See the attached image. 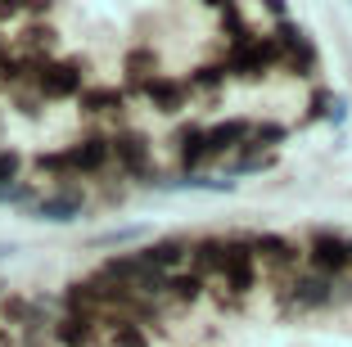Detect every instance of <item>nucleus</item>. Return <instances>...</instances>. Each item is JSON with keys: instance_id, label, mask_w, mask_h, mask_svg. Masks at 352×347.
Wrapping results in <instances>:
<instances>
[{"instance_id": "nucleus-28", "label": "nucleus", "mask_w": 352, "mask_h": 347, "mask_svg": "<svg viewBox=\"0 0 352 347\" xmlns=\"http://www.w3.org/2000/svg\"><path fill=\"white\" fill-rule=\"evenodd\" d=\"M0 347H10V338H5V334H0Z\"/></svg>"}, {"instance_id": "nucleus-14", "label": "nucleus", "mask_w": 352, "mask_h": 347, "mask_svg": "<svg viewBox=\"0 0 352 347\" xmlns=\"http://www.w3.org/2000/svg\"><path fill=\"white\" fill-rule=\"evenodd\" d=\"M140 257H145L154 271H163V276H167V271L186 257V244H176V239H158V244H145V248H140Z\"/></svg>"}, {"instance_id": "nucleus-19", "label": "nucleus", "mask_w": 352, "mask_h": 347, "mask_svg": "<svg viewBox=\"0 0 352 347\" xmlns=\"http://www.w3.org/2000/svg\"><path fill=\"white\" fill-rule=\"evenodd\" d=\"M167 293L181 298V302H195V298L204 293V276H172L167 280Z\"/></svg>"}, {"instance_id": "nucleus-27", "label": "nucleus", "mask_w": 352, "mask_h": 347, "mask_svg": "<svg viewBox=\"0 0 352 347\" xmlns=\"http://www.w3.org/2000/svg\"><path fill=\"white\" fill-rule=\"evenodd\" d=\"M50 41H54L50 27H28V45H36V50H41V45H50Z\"/></svg>"}, {"instance_id": "nucleus-10", "label": "nucleus", "mask_w": 352, "mask_h": 347, "mask_svg": "<svg viewBox=\"0 0 352 347\" xmlns=\"http://www.w3.org/2000/svg\"><path fill=\"white\" fill-rule=\"evenodd\" d=\"M140 91L154 100V109H163V113H176L181 104H186V86L181 82H172V77H149Z\"/></svg>"}, {"instance_id": "nucleus-13", "label": "nucleus", "mask_w": 352, "mask_h": 347, "mask_svg": "<svg viewBox=\"0 0 352 347\" xmlns=\"http://www.w3.org/2000/svg\"><path fill=\"white\" fill-rule=\"evenodd\" d=\"M54 338H59L63 347H91L95 320H86V316H63L59 325H54Z\"/></svg>"}, {"instance_id": "nucleus-26", "label": "nucleus", "mask_w": 352, "mask_h": 347, "mask_svg": "<svg viewBox=\"0 0 352 347\" xmlns=\"http://www.w3.org/2000/svg\"><path fill=\"white\" fill-rule=\"evenodd\" d=\"M135 235H140L135 225H131V230H109V235H100L95 244H126V239H135Z\"/></svg>"}, {"instance_id": "nucleus-9", "label": "nucleus", "mask_w": 352, "mask_h": 347, "mask_svg": "<svg viewBox=\"0 0 352 347\" xmlns=\"http://www.w3.org/2000/svg\"><path fill=\"white\" fill-rule=\"evenodd\" d=\"M330 280H325V276H302V280H294V284H289V298H294V306H325V302H330Z\"/></svg>"}, {"instance_id": "nucleus-24", "label": "nucleus", "mask_w": 352, "mask_h": 347, "mask_svg": "<svg viewBox=\"0 0 352 347\" xmlns=\"http://www.w3.org/2000/svg\"><path fill=\"white\" fill-rule=\"evenodd\" d=\"M226 82V68H217V63H208V68L195 72V86H204V91H212V86Z\"/></svg>"}, {"instance_id": "nucleus-7", "label": "nucleus", "mask_w": 352, "mask_h": 347, "mask_svg": "<svg viewBox=\"0 0 352 347\" xmlns=\"http://www.w3.org/2000/svg\"><path fill=\"white\" fill-rule=\"evenodd\" d=\"M113 158L126 167V172H135V176H140V172L149 167V144H145V135L122 131V135L113 140Z\"/></svg>"}, {"instance_id": "nucleus-8", "label": "nucleus", "mask_w": 352, "mask_h": 347, "mask_svg": "<svg viewBox=\"0 0 352 347\" xmlns=\"http://www.w3.org/2000/svg\"><path fill=\"white\" fill-rule=\"evenodd\" d=\"M109 158H113V140H100V135H91V140L73 144V172H100Z\"/></svg>"}, {"instance_id": "nucleus-25", "label": "nucleus", "mask_w": 352, "mask_h": 347, "mask_svg": "<svg viewBox=\"0 0 352 347\" xmlns=\"http://www.w3.org/2000/svg\"><path fill=\"white\" fill-rule=\"evenodd\" d=\"M14 172H19V153H14V149H0V190H10Z\"/></svg>"}, {"instance_id": "nucleus-16", "label": "nucleus", "mask_w": 352, "mask_h": 347, "mask_svg": "<svg viewBox=\"0 0 352 347\" xmlns=\"http://www.w3.org/2000/svg\"><path fill=\"white\" fill-rule=\"evenodd\" d=\"M253 253L267 257V262H276V266H289L294 257H298V253H294V244H289L285 235H258V239H253Z\"/></svg>"}, {"instance_id": "nucleus-11", "label": "nucleus", "mask_w": 352, "mask_h": 347, "mask_svg": "<svg viewBox=\"0 0 352 347\" xmlns=\"http://www.w3.org/2000/svg\"><path fill=\"white\" fill-rule=\"evenodd\" d=\"M249 135H253L249 122L230 117V122H221V126H212V131H208V153H226V149H235V144H244Z\"/></svg>"}, {"instance_id": "nucleus-1", "label": "nucleus", "mask_w": 352, "mask_h": 347, "mask_svg": "<svg viewBox=\"0 0 352 347\" xmlns=\"http://www.w3.org/2000/svg\"><path fill=\"white\" fill-rule=\"evenodd\" d=\"M280 54H285V50H280L276 36H253L249 45L230 50V63H226V68H230V72H239V77H258V72L267 68V63H276Z\"/></svg>"}, {"instance_id": "nucleus-6", "label": "nucleus", "mask_w": 352, "mask_h": 347, "mask_svg": "<svg viewBox=\"0 0 352 347\" xmlns=\"http://www.w3.org/2000/svg\"><path fill=\"white\" fill-rule=\"evenodd\" d=\"M253 244H226V284L235 289V293H249L253 289Z\"/></svg>"}, {"instance_id": "nucleus-21", "label": "nucleus", "mask_w": 352, "mask_h": 347, "mask_svg": "<svg viewBox=\"0 0 352 347\" xmlns=\"http://www.w3.org/2000/svg\"><path fill=\"white\" fill-rule=\"evenodd\" d=\"M113 347H149V343H145V334H140V325L118 320V325H113Z\"/></svg>"}, {"instance_id": "nucleus-18", "label": "nucleus", "mask_w": 352, "mask_h": 347, "mask_svg": "<svg viewBox=\"0 0 352 347\" xmlns=\"http://www.w3.org/2000/svg\"><path fill=\"white\" fill-rule=\"evenodd\" d=\"M82 109H91V113L122 109V95H118L113 86H95V91H86V95H82Z\"/></svg>"}, {"instance_id": "nucleus-22", "label": "nucleus", "mask_w": 352, "mask_h": 347, "mask_svg": "<svg viewBox=\"0 0 352 347\" xmlns=\"http://www.w3.org/2000/svg\"><path fill=\"white\" fill-rule=\"evenodd\" d=\"M280 140H285V126H280V122H262V126H253V135H249L253 149H262V144H280Z\"/></svg>"}, {"instance_id": "nucleus-15", "label": "nucleus", "mask_w": 352, "mask_h": 347, "mask_svg": "<svg viewBox=\"0 0 352 347\" xmlns=\"http://www.w3.org/2000/svg\"><path fill=\"white\" fill-rule=\"evenodd\" d=\"M208 271H226V244L221 239H199L195 244V276Z\"/></svg>"}, {"instance_id": "nucleus-4", "label": "nucleus", "mask_w": 352, "mask_h": 347, "mask_svg": "<svg viewBox=\"0 0 352 347\" xmlns=\"http://www.w3.org/2000/svg\"><path fill=\"white\" fill-rule=\"evenodd\" d=\"M32 216H36V221H54V225L77 221V216H82V194H77V190L45 194V199H36V203H32Z\"/></svg>"}, {"instance_id": "nucleus-5", "label": "nucleus", "mask_w": 352, "mask_h": 347, "mask_svg": "<svg viewBox=\"0 0 352 347\" xmlns=\"http://www.w3.org/2000/svg\"><path fill=\"white\" fill-rule=\"evenodd\" d=\"M348 262H352L348 239H339V235H316L311 239V266H316L321 276H334V271H343Z\"/></svg>"}, {"instance_id": "nucleus-17", "label": "nucleus", "mask_w": 352, "mask_h": 347, "mask_svg": "<svg viewBox=\"0 0 352 347\" xmlns=\"http://www.w3.org/2000/svg\"><path fill=\"white\" fill-rule=\"evenodd\" d=\"M176 144H181V163H186V167H199L208 158V131H199V126L181 131V135H176Z\"/></svg>"}, {"instance_id": "nucleus-29", "label": "nucleus", "mask_w": 352, "mask_h": 347, "mask_svg": "<svg viewBox=\"0 0 352 347\" xmlns=\"http://www.w3.org/2000/svg\"><path fill=\"white\" fill-rule=\"evenodd\" d=\"M348 248H352V239H348Z\"/></svg>"}, {"instance_id": "nucleus-23", "label": "nucleus", "mask_w": 352, "mask_h": 347, "mask_svg": "<svg viewBox=\"0 0 352 347\" xmlns=\"http://www.w3.org/2000/svg\"><path fill=\"white\" fill-rule=\"evenodd\" d=\"M36 167H41V172H73V149H63V153H41V158H36Z\"/></svg>"}, {"instance_id": "nucleus-12", "label": "nucleus", "mask_w": 352, "mask_h": 347, "mask_svg": "<svg viewBox=\"0 0 352 347\" xmlns=\"http://www.w3.org/2000/svg\"><path fill=\"white\" fill-rule=\"evenodd\" d=\"M63 302H68V316H86V320H95V311L104 306V298H100V289H95V284H68Z\"/></svg>"}, {"instance_id": "nucleus-20", "label": "nucleus", "mask_w": 352, "mask_h": 347, "mask_svg": "<svg viewBox=\"0 0 352 347\" xmlns=\"http://www.w3.org/2000/svg\"><path fill=\"white\" fill-rule=\"evenodd\" d=\"M158 68V59H154V50H131L126 54V72H131V77H140V86L149 82V72Z\"/></svg>"}, {"instance_id": "nucleus-3", "label": "nucleus", "mask_w": 352, "mask_h": 347, "mask_svg": "<svg viewBox=\"0 0 352 347\" xmlns=\"http://www.w3.org/2000/svg\"><path fill=\"white\" fill-rule=\"evenodd\" d=\"M276 41H280V50L289 54V63H294V72H298V77H307V72L316 68V50H311V41L302 36V27L280 23V27H276Z\"/></svg>"}, {"instance_id": "nucleus-2", "label": "nucleus", "mask_w": 352, "mask_h": 347, "mask_svg": "<svg viewBox=\"0 0 352 347\" xmlns=\"http://www.w3.org/2000/svg\"><path fill=\"white\" fill-rule=\"evenodd\" d=\"M36 86H41V95H50V100H68V95L82 91V68H77V63L36 59Z\"/></svg>"}]
</instances>
